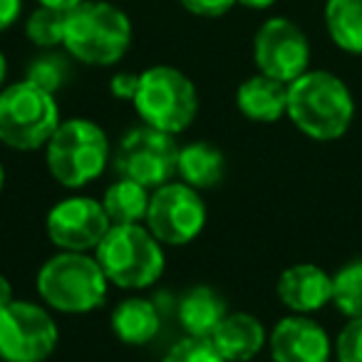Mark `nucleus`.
<instances>
[{"mask_svg":"<svg viewBox=\"0 0 362 362\" xmlns=\"http://www.w3.org/2000/svg\"><path fill=\"white\" fill-rule=\"evenodd\" d=\"M112 159L105 129L92 119L60 122L45 144V164L52 179L65 189H82L102 176Z\"/></svg>","mask_w":362,"mask_h":362,"instance_id":"nucleus-4","label":"nucleus"},{"mask_svg":"<svg viewBox=\"0 0 362 362\" xmlns=\"http://www.w3.org/2000/svg\"><path fill=\"white\" fill-rule=\"evenodd\" d=\"M176 315H179V322L187 335L211 337L218 322L228 315V305L218 291L209 286H194L179 300Z\"/></svg>","mask_w":362,"mask_h":362,"instance_id":"nucleus-17","label":"nucleus"},{"mask_svg":"<svg viewBox=\"0 0 362 362\" xmlns=\"http://www.w3.org/2000/svg\"><path fill=\"white\" fill-rule=\"evenodd\" d=\"M325 28L342 52L362 55V0H327Z\"/></svg>","mask_w":362,"mask_h":362,"instance_id":"nucleus-21","label":"nucleus"},{"mask_svg":"<svg viewBox=\"0 0 362 362\" xmlns=\"http://www.w3.org/2000/svg\"><path fill=\"white\" fill-rule=\"evenodd\" d=\"M13 300H16V298H13V286H11V281H8V278L3 276V273H0V310L11 305Z\"/></svg>","mask_w":362,"mask_h":362,"instance_id":"nucleus-31","label":"nucleus"},{"mask_svg":"<svg viewBox=\"0 0 362 362\" xmlns=\"http://www.w3.org/2000/svg\"><path fill=\"white\" fill-rule=\"evenodd\" d=\"M276 293L291 313L310 315L332 303V276L315 263H296L281 273Z\"/></svg>","mask_w":362,"mask_h":362,"instance_id":"nucleus-14","label":"nucleus"},{"mask_svg":"<svg viewBox=\"0 0 362 362\" xmlns=\"http://www.w3.org/2000/svg\"><path fill=\"white\" fill-rule=\"evenodd\" d=\"M132 45V23L107 0H85L67 13L62 47L75 60L95 67L117 65Z\"/></svg>","mask_w":362,"mask_h":362,"instance_id":"nucleus-2","label":"nucleus"},{"mask_svg":"<svg viewBox=\"0 0 362 362\" xmlns=\"http://www.w3.org/2000/svg\"><path fill=\"white\" fill-rule=\"evenodd\" d=\"M149 199L151 194L146 187L132 179H117L102 197V206L112 226H129V223H141L146 218Z\"/></svg>","mask_w":362,"mask_h":362,"instance_id":"nucleus-20","label":"nucleus"},{"mask_svg":"<svg viewBox=\"0 0 362 362\" xmlns=\"http://www.w3.org/2000/svg\"><path fill=\"white\" fill-rule=\"evenodd\" d=\"M40 6L45 8H52V11H62V13H70L75 11L80 3H85V0H37Z\"/></svg>","mask_w":362,"mask_h":362,"instance_id":"nucleus-30","label":"nucleus"},{"mask_svg":"<svg viewBox=\"0 0 362 362\" xmlns=\"http://www.w3.org/2000/svg\"><path fill=\"white\" fill-rule=\"evenodd\" d=\"M144 223L164 246H187L206 226V204L194 187L169 181L154 189Z\"/></svg>","mask_w":362,"mask_h":362,"instance_id":"nucleus-10","label":"nucleus"},{"mask_svg":"<svg viewBox=\"0 0 362 362\" xmlns=\"http://www.w3.org/2000/svg\"><path fill=\"white\" fill-rule=\"evenodd\" d=\"M161 315L146 298H127L112 313V330L127 345H146L156 337Z\"/></svg>","mask_w":362,"mask_h":362,"instance_id":"nucleus-19","label":"nucleus"},{"mask_svg":"<svg viewBox=\"0 0 362 362\" xmlns=\"http://www.w3.org/2000/svg\"><path fill=\"white\" fill-rule=\"evenodd\" d=\"M179 3L199 18H221L236 6V0H179Z\"/></svg>","mask_w":362,"mask_h":362,"instance_id":"nucleus-27","label":"nucleus"},{"mask_svg":"<svg viewBox=\"0 0 362 362\" xmlns=\"http://www.w3.org/2000/svg\"><path fill=\"white\" fill-rule=\"evenodd\" d=\"M110 281L95 256L77 251H57L37 271V293L42 303L57 313L82 315L107 300Z\"/></svg>","mask_w":362,"mask_h":362,"instance_id":"nucleus-3","label":"nucleus"},{"mask_svg":"<svg viewBox=\"0 0 362 362\" xmlns=\"http://www.w3.org/2000/svg\"><path fill=\"white\" fill-rule=\"evenodd\" d=\"M243 8H251V11H266V8L276 6L278 0H236Z\"/></svg>","mask_w":362,"mask_h":362,"instance_id":"nucleus-32","label":"nucleus"},{"mask_svg":"<svg viewBox=\"0 0 362 362\" xmlns=\"http://www.w3.org/2000/svg\"><path fill=\"white\" fill-rule=\"evenodd\" d=\"M179 149L176 134L141 124L119 139L112 154V166L119 179H132L146 189H156L174 179Z\"/></svg>","mask_w":362,"mask_h":362,"instance_id":"nucleus-8","label":"nucleus"},{"mask_svg":"<svg viewBox=\"0 0 362 362\" xmlns=\"http://www.w3.org/2000/svg\"><path fill=\"white\" fill-rule=\"evenodd\" d=\"M110 228L112 221L107 216L105 206L92 197L62 199L47 211L45 218L47 238L60 251H97V246L102 243Z\"/></svg>","mask_w":362,"mask_h":362,"instance_id":"nucleus-12","label":"nucleus"},{"mask_svg":"<svg viewBox=\"0 0 362 362\" xmlns=\"http://www.w3.org/2000/svg\"><path fill=\"white\" fill-rule=\"evenodd\" d=\"M288 117L310 139L335 141L355 119V100L337 75L308 70L288 85Z\"/></svg>","mask_w":362,"mask_h":362,"instance_id":"nucleus-1","label":"nucleus"},{"mask_svg":"<svg viewBox=\"0 0 362 362\" xmlns=\"http://www.w3.org/2000/svg\"><path fill=\"white\" fill-rule=\"evenodd\" d=\"M65 23H67V13L40 6L28 18L25 35H28V40L37 47L62 45V40H65Z\"/></svg>","mask_w":362,"mask_h":362,"instance_id":"nucleus-23","label":"nucleus"},{"mask_svg":"<svg viewBox=\"0 0 362 362\" xmlns=\"http://www.w3.org/2000/svg\"><path fill=\"white\" fill-rule=\"evenodd\" d=\"M23 13V0H0V33L18 23Z\"/></svg>","mask_w":362,"mask_h":362,"instance_id":"nucleus-29","label":"nucleus"},{"mask_svg":"<svg viewBox=\"0 0 362 362\" xmlns=\"http://www.w3.org/2000/svg\"><path fill=\"white\" fill-rule=\"evenodd\" d=\"M136 87H139V75L134 72H117L110 80V92L117 97V100H134Z\"/></svg>","mask_w":362,"mask_h":362,"instance_id":"nucleus-28","label":"nucleus"},{"mask_svg":"<svg viewBox=\"0 0 362 362\" xmlns=\"http://www.w3.org/2000/svg\"><path fill=\"white\" fill-rule=\"evenodd\" d=\"M97 263L107 281L124 291H141L154 286L164 273V248L154 233L139 223L112 226L97 246Z\"/></svg>","mask_w":362,"mask_h":362,"instance_id":"nucleus-5","label":"nucleus"},{"mask_svg":"<svg viewBox=\"0 0 362 362\" xmlns=\"http://www.w3.org/2000/svg\"><path fill=\"white\" fill-rule=\"evenodd\" d=\"M236 107L253 122H278L288 115V85L258 72L238 85Z\"/></svg>","mask_w":362,"mask_h":362,"instance_id":"nucleus-16","label":"nucleus"},{"mask_svg":"<svg viewBox=\"0 0 362 362\" xmlns=\"http://www.w3.org/2000/svg\"><path fill=\"white\" fill-rule=\"evenodd\" d=\"M6 77H8V60H6V55H3V50H0V87H3Z\"/></svg>","mask_w":362,"mask_h":362,"instance_id":"nucleus-33","label":"nucleus"},{"mask_svg":"<svg viewBox=\"0 0 362 362\" xmlns=\"http://www.w3.org/2000/svg\"><path fill=\"white\" fill-rule=\"evenodd\" d=\"M335 357L337 362H362V317H350L337 332Z\"/></svg>","mask_w":362,"mask_h":362,"instance_id":"nucleus-26","label":"nucleus"},{"mask_svg":"<svg viewBox=\"0 0 362 362\" xmlns=\"http://www.w3.org/2000/svg\"><path fill=\"white\" fill-rule=\"evenodd\" d=\"M132 105L144 124L179 134L197 119L199 92L181 70L171 65H154L139 72V87Z\"/></svg>","mask_w":362,"mask_h":362,"instance_id":"nucleus-7","label":"nucleus"},{"mask_svg":"<svg viewBox=\"0 0 362 362\" xmlns=\"http://www.w3.org/2000/svg\"><path fill=\"white\" fill-rule=\"evenodd\" d=\"M273 362H330V337L308 315H288L278 320L268 335Z\"/></svg>","mask_w":362,"mask_h":362,"instance_id":"nucleus-13","label":"nucleus"},{"mask_svg":"<svg viewBox=\"0 0 362 362\" xmlns=\"http://www.w3.org/2000/svg\"><path fill=\"white\" fill-rule=\"evenodd\" d=\"M60 332L50 310L30 300H13L0 310V360L45 362L55 352Z\"/></svg>","mask_w":362,"mask_h":362,"instance_id":"nucleus-9","label":"nucleus"},{"mask_svg":"<svg viewBox=\"0 0 362 362\" xmlns=\"http://www.w3.org/2000/svg\"><path fill=\"white\" fill-rule=\"evenodd\" d=\"M176 174L184 184L194 187L197 192L214 189L221 184L226 174V156L216 144L209 141H192V144L179 149V161H176Z\"/></svg>","mask_w":362,"mask_h":362,"instance_id":"nucleus-18","label":"nucleus"},{"mask_svg":"<svg viewBox=\"0 0 362 362\" xmlns=\"http://www.w3.org/2000/svg\"><path fill=\"white\" fill-rule=\"evenodd\" d=\"M6 187V169H3V161H0V192Z\"/></svg>","mask_w":362,"mask_h":362,"instance_id":"nucleus-34","label":"nucleus"},{"mask_svg":"<svg viewBox=\"0 0 362 362\" xmlns=\"http://www.w3.org/2000/svg\"><path fill=\"white\" fill-rule=\"evenodd\" d=\"M253 60L258 72L291 85L308 72L310 42L291 18H268L253 37Z\"/></svg>","mask_w":362,"mask_h":362,"instance_id":"nucleus-11","label":"nucleus"},{"mask_svg":"<svg viewBox=\"0 0 362 362\" xmlns=\"http://www.w3.org/2000/svg\"><path fill=\"white\" fill-rule=\"evenodd\" d=\"M332 303L350 317H362V258L350 261L332 276Z\"/></svg>","mask_w":362,"mask_h":362,"instance_id":"nucleus-22","label":"nucleus"},{"mask_svg":"<svg viewBox=\"0 0 362 362\" xmlns=\"http://www.w3.org/2000/svg\"><path fill=\"white\" fill-rule=\"evenodd\" d=\"M65 72H67L65 62L57 60L55 55H45V57H40V60L33 62L25 80H30L33 85L42 87V90L55 95V92L62 87V82H65Z\"/></svg>","mask_w":362,"mask_h":362,"instance_id":"nucleus-25","label":"nucleus"},{"mask_svg":"<svg viewBox=\"0 0 362 362\" xmlns=\"http://www.w3.org/2000/svg\"><path fill=\"white\" fill-rule=\"evenodd\" d=\"M161 362H226V360H223V355L216 350L211 337L187 335L166 350Z\"/></svg>","mask_w":362,"mask_h":362,"instance_id":"nucleus-24","label":"nucleus"},{"mask_svg":"<svg viewBox=\"0 0 362 362\" xmlns=\"http://www.w3.org/2000/svg\"><path fill=\"white\" fill-rule=\"evenodd\" d=\"M211 342L226 362H248L266 347L268 335L263 322L251 313H228L214 330Z\"/></svg>","mask_w":362,"mask_h":362,"instance_id":"nucleus-15","label":"nucleus"},{"mask_svg":"<svg viewBox=\"0 0 362 362\" xmlns=\"http://www.w3.org/2000/svg\"><path fill=\"white\" fill-rule=\"evenodd\" d=\"M60 122L55 95L30 80L0 92V144L18 151L45 149Z\"/></svg>","mask_w":362,"mask_h":362,"instance_id":"nucleus-6","label":"nucleus"}]
</instances>
